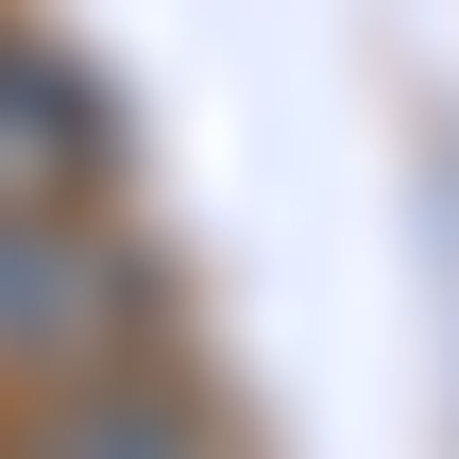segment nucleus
Wrapping results in <instances>:
<instances>
[{"label":"nucleus","mask_w":459,"mask_h":459,"mask_svg":"<svg viewBox=\"0 0 459 459\" xmlns=\"http://www.w3.org/2000/svg\"><path fill=\"white\" fill-rule=\"evenodd\" d=\"M17 459H238V426H204V409L136 358V375H68V392H34Z\"/></svg>","instance_id":"obj_3"},{"label":"nucleus","mask_w":459,"mask_h":459,"mask_svg":"<svg viewBox=\"0 0 459 459\" xmlns=\"http://www.w3.org/2000/svg\"><path fill=\"white\" fill-rule=\"evenodd\" d=\"M102 153H119V119L85 102V68L34 51V34H0V204H85Z\"/></svg>","instance_id":"obj_2"},{"label":"nucleus","mask_w":459,"mask_h":459,"mask_svg":"<svg viewBox=\"0 0 459 459\" xmlns=\"http://www.w3.org/2000/svg\"><path fill=\"white\" fill-rule=\"evenodd\" d=\"M153 358V273L102 204H0V375L68 392V375H136Z\"/></svg>","instance_id":"obj_1"}]
</instances>
